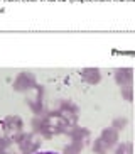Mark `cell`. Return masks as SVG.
Masks as SVG:
<instances>
[{
	"mask_svg": "<svg viewBox=\"0 0 135 154\" xmlns=\"http://www.w3.org/2000/svg\"><path fill=\"white\" fill-rule=\"evenodd\" d=\"M36 86V76L32 75V73H20L17 78H15V82H14V88L17 91H27L34 88Z\"/></svg>",
	"mask_w": 135,
	"mask_h": 154,
	"instance_id": "6da1fadb",
	"label": "cell"
},
{
	"mask_svg": "<svg viewBox=\"0 0 135 154\" xmlns=\"http://www.w3.org/2000/svg\"><path fill=\"white\" fill-rule=\"evenodd\" d=\"M2 127H4V131L7 132V136H20L22 120H20V117H17V115H10V117H7L4 122H2Z\"/></svg>",
	"mask_w": 135,
	"mask_h": 154,
	"instance_id": "7a4b0ae2",
	"label": "cell"
},
{
	"mask_svg": "<svg viewBox=\"0 0 135 154\" xmlns=\"http://www.w3.org/2000/svg\"><path fill=\"white\" fill-rule=\"evenodd\" d=\"M19 144H20V149H22L24 154H31L32 151L37 149L39 140L32 136V134H22L20 139H19Z\"/></svg>",
	"mask_w": 135,
	"mask_h": 154,
	"instance_id": "3957f363",
	"label": "cell"
},
{
	"mask_svg": "<svg viewBox=\"0 0 135 154\" xmlns=\"http://www.w3.org/2000/svg\"><path fill=\"white\" fill-rule=\"evenodd\" d=\"M132 80H134V71H132V68H118L115 71V82L120 86L132 85Z\"/></svg>",
	"mask_w": 135,
	"mask_h": 154,
	"instance_id": "277c9868",
	"label": "cell"
},
{
	"mask_svg": "<svg viewBox=\"0 0 135 154\" xmlns=\"http://www.w3.org/2000/svg\"><path fill=\"white\" fill-rule=\"evenodd\" d=\"M81 78L90 85H96L101 80V73H100L98 68H85L81 71Z\"/></svg>",
	"mask_w": 135,
	"mask_h": 154,
	"instance_id": "5b68a950",
	"label": "cell"
},
{
	"mask_svg": "<svg viewBox=\"0 0 135 154\" xmlns=\"http://www.w3.org/2000/svg\"><path fill=\"white\" fill-rule=\"evenodd\" d=\"M101 139L112 147V146L117 144V140H118V131L115 127H106V129H103V132H101Z\"/></svg>",
	"mask_w": 135,
	"mask_h": 154,
	"instance_id": "8992f818",
	"label": "cell"
},
{
	"mask_svg": "<svg viewBox=\"0 0 135 154\" xmlns=\"http://www.w3.org/2000/svg\"><path fill=\"white\" fill-rule=\"evenodd\" d=\"M108 149H110V146H108L106 142L101 139V137H100V139H96L93 142V152L94 154H106Z\"/></svg>",
	"mask_w": 135,
	"mask_h": 154,
	"instance_id": "52a82bcc",
	"label": "cell"
},
{
	"mask_svg": "<svg viewBox=\"0 0 135 154\" xmlns=\"http://www.w3.org/2000/svg\"><path fill=\"white\" fill-rule=\"evenodd\" d=\"M69 136H71V139L74 140V142H81V144H83V140L88 137V131H86V129H73V131L69 132Z\"/></svg>",
	"mask_w": 135,
	"mask_h": 154,
	"instance_id": "ba28073f",
	"label": "cell"
},
{
	"mask_svg": "<svg viewBox=\"0 0 135 154\" xmlns=\"http://www.w3.org/2000/svg\"><path fill=\"white\" fill-rule=\"evenodd\" d=\"M81 149H83V144H81V142H74V140H73V144H69V146H66V147H64V152H66V154H80Z\"/></svg>",
	"mask_w": 135,
	"mask_h": 154,
	"instance_id": "9c48e42d",
	"label": "cell"
},
{
	"mask_svg": "<svg viewBox=\"0 0 135 154\" xmlns=\"http://www.w3.org/2000/svg\"><path fill=\"white\" fill-rule=\"evenodd\" d=\"M113 154H134V149H132V144L130 142H123L117 147V151Z\"/></svg>",
	"mask_w": 135,
	"mask_h": 154,
	"instance_id": "30bf717a",
	"label": "cell"
},
{
	"mask_svg": "<svg viewBox=\"0 0 135 154\" xmlns=\"http://www.w3.org/2000/svg\"><path fill=\"white\" fill-rule=\"evenodd\" d=\"M132 91H134L132 85H125V86H122V97H123L125 100H128V102H130V100L134 98V95H132Z\"/></svg>",
	"mask_w": 135,
	"mask_h": 154,
	"instance_id": "8fae6325",
	"label": "cell"
},
{
	"mask_svg": "<svg viewBox=\"0 0 135 154\" xmlns=\"http://www.w3.org/2000/svg\"><path fill=\"white\" fill-rule=\"evenodd\" d=\"M127 125V119L125 117H118V119H115V120H113V127H115V129H123V127Z\"/></svg>",
	"mask_w": 135,
	"mask_h": 154,
	"instance_id": "7c38bea8",
	"label": "cell"
},
{
	"mask_svg": "<svg viewBox=\"0 0 135 154\" xmlns=\"http://www.w3.org/2000/svg\"><path fill=\"white\" fill-rule=\"evenodd\" d=\"M5 151H7V140L0 137V154H5Z\"/></svg>",
	"mask_w": 135,
	"mask_h": 154,
	"instance_id": "4fadbf2b",
	"label": "cell"
},
{
	"mask_svg": "<svg viewBox=\"0 0 135 154\" xmlns=\"http://www.w3.org/2000/svg\"><path fill=\"white\" fill-rule=\"evenodd\" d=\"M34 154H59V152H54V151H40V152H34Z\"/></svg>",
	"mask_w": 135,
	"mask_h": 154,
	"instance_id": "5bb4252c",
	"label": "cell"
}]
</instances>
